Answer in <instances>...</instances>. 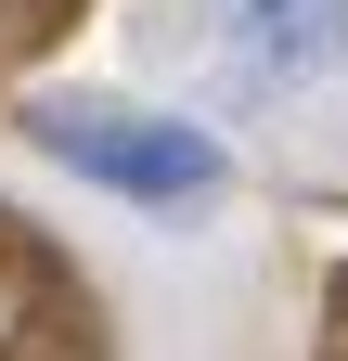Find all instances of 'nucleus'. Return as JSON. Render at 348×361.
I'll use <instances>...</instances> for the list:
<instances>
[{
  "mask_svg": "<svg viewBox=\"0 0 348 361\" xmlns=\"http://www.w3.org/2000/svg\"><path fill=\"white\" fill-rule=\"evenodd\" d=\"M206 65L232 104H297L348 65V0H206Z\"/></svg>",
  "mask_w": 348,
  "mask_h": 361,
  "instance_id": "2",
  "label": "nucleus"
},
{
  "mask_svg": "<svg viewBox=\"0 0 348 361\" xmlns=\"http://www.w3.org/2000/svg\"><path fill=\"white\" fill-rule=\"evenodd\" d=\"M26 142L77 168L91 194L116 207H155V219H194L220 194V142L194 116H155V104H104V90H65V104H26Z\"/></svg>",
  "mask_w": 348,
  "mask_h": 361,
  "instance_id": "1",
  "label": "nucleus"
}]
</instances>
